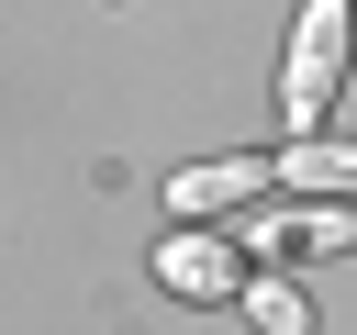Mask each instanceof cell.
Masks as SVG:
<instances>
[{"instance_id":"obj_1","label":"cell","mask_w":357,"mask_h":335,"mask_svg":"<svg viewBox=\"0 0 357 335\" xmlns=\"http://www.w3.org/2000/svg\"><path fill=\"white\" fill-rule=\"evenodd\" d=\"M346 45H357V0H301L290 11V56H279V112L290 134H324L346 100Z\"/></svg>"},{"instance_id":"obj_2","label":"cell","mask_w":357,"mask_h":335,"mask_svg":"<svg viewBox=\"0 0 357 335\" xmlns=\"http://www.w3.org/2000/svg\"><path fill=\"white\" fill-rule=\"evenodd\" d=\"M245 246L268 257V268H301V257H346L357 246V201H257L245 212Z\"/></svg>"},{"instance_id":"obj_3","label":"cell","mask_w":357,"mask_h":335,"mask_svg":"<svg viewBox=\"0 0 357 335\" xmlns=\"http://www.w3.org/2000/svg\"><path fill=\"white\" fill-rule=\"evenodd\" d=\"M156 290L167 302H245V246L234 234H201V223H178V234H156Z\"/></svg>"},{"instance_id":"obj_4","label":"cell","mask_w":357,"mask_h":335,"mask_svg":"<svg viewBox=\"0 0 357 335\" xmlns=\"http://www.w3.org/2000/svg\"><path fill=\"white\" fill-rule=\"evenodd\" d=\"M268 190H279V156H201V168L167 179V212L201 223V212H234V201H268Z\"/></svg>"},{"instance_id":"obj_5","label":"cell","mask_w":357,"mask_h":335,"mask_svg":"<svg viewBox=\"0 0 357 335\" xmlns=\"http://www.w3.org/2000/svg\"><path fill=\"white\" fill-rule=\"evenodd\" d=\"M279 190L357 201V134H290V145H279Z\"/></svg>"},{"instance_id":"obj_6","label":"cell","mask_w":357,"mask_h":335,"mask_svg":"<svg viewBox=\"0 0 357 335\" xmlns=\"http://www.w3.org/2000/svg\"><path fill=\"white\" fill-rule=\"evenodd\" d=\"M245 313H257V335H312V302H301L290 279H268V268L245 279Z\"/></svg>"}]
</instances>
